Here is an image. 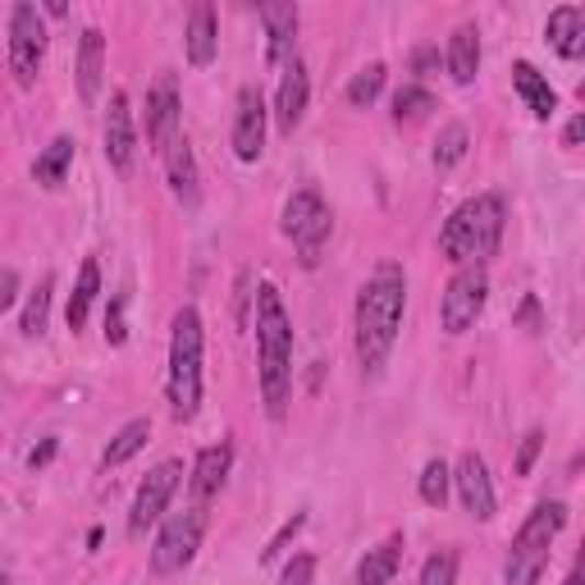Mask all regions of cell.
<instances>
[{"mask_svg":"<svg viewBox=\"0 0 585 585\" xmlns=\"http://www.w3.org/2000/svg\"><path fill=\"white\" fill-rule=\"evenodd\" d=\"M407 312V274L398 261H380L357 293V361L367 375H380L398 344Z\"/></svg>","mask_w":585,"mask_h":585,"instance_id":"1","label":"cell"},{"mask_svg":"<svg viewBox=\"0 0 585 585\" xmlns=\"http://www.w3.org/2000/svg\"><path fill=\"white\" fill-rule=\"evenodd\" d=\"M257 375H261V403L280 421L293 398V325L274 284L257 289Z\"/></svg>","mask_w":585,"mask_h":585,"instance_id":"2","label":"cell"},{"mask_svg":"<svg viewBox=\"0 0 585 585\" xmlns=\"http://www.w3.org/2000/svg\"><path fill=\"white\" fill-rule=\"evenodd\" d=\"M504 238V198L498 192H481V198L462 202L439 229V252L453 266H485L498 252Z\"/></svg>","mask_w":585,"mask_h":585,"instance_id":"3","label":"cell"},{"mask_svg":"<svg viewBox=\"0 0 585 585\" xmlns=\"http://www.w3.org/2000/svg\"><path fill=\"white\" fill-rule=\"evenodd\" d=\"M175 421H198L202 412V316L198 306H183L170 334V375H165Z\"/></svg>","mask_w":585,"mask_h":585,"instance_id":"4","label":"cell"},{"mask_svg":"<svg viewBox=\"0 0 585 585\" xmlns=\"http://www.w3.org/2000/svg\"><path fill=\"white\" fill-rule=\"evenodd\" d=\"M563 526H567V504H559V498L536 504L531 517L521 521V531L513 536L508 563H504V585H540V576L549 567V553H553V540L563 536Z\"/></svg>","mask_w":585,"mask_h":585,"instance_id":"5","label":"cell"},{"mask_svg":"<svg viewBox=\"0 0 585 585\" xmlns=\"http://www.w3.org/2000/svg\"><path fill=\"white\" fill-rule=\"evenodd\" d=\"M284 234L293 243L297 261L306 270H316L325 247H329V234H334V215H329V206H325V198L316 188H297L284 202Z\"/></svg>","mask_w":585,"mask_h":585,"instance_id":"6","label":"cell"},{"mask_svg":"<svg viewBox=\"0 0 585 585\" xmlns=\"http://www.w3.org/2000/svg\"><path fill=\"white\" fill-rule=\"evenodd\" d=\"M202 536H206V508H202V504H192V508L175 513L170 521L160 526V536H156V544H151V572H156V576L183 572L192 559H198Z\"/></svg>","mask_w":585,"mask_h":585,"instance_id":"7","label":"cell"},{"mask_svg":"<svg viewBox=\"0 0 585 585\" xmlns=\"http://www.w3.org/2000/svg\"><path fill=\"white\" fill-rule=\"evenodd\" d=\"M490 302V274L485 266H458L453 280L443 284V297H439V325L443 334H466L471 325L481 320Z\"/></svg>","mask_w":585,"mask_h":585,"instance_id":"8","label":"cell"},{"mask_svg":"<svg viewBox=\"0 0 585 585\" xmlns=\"http://www.w3.org/2000/svg\"><path fill=\"white\" fill-rule=\"evenodd\" d=\"M42 65H46V23H42V10L19 0L10 10V74L19 88H33L42 78Z\"/></svg>","mask_w":585,"mask_h":585,"instance_id":"9","label":"cell"},{"mask_svg":"<svg viewBox=\"0 0 585 585\" xmlns=\"http://www.w3.org/2000/svg\"><path fill=\"white\" fill-rule=\"evenodd\" d=\"M179 485H183V462L179 458H165L160 466H151L147 476H143V485H137V494H133L128 531L143 536L147 526H156L165 513H170V498L179 494Z\"/></svg>","mask_w":585,"mask_h":585,"instance_id":"10","label":"cell"},{"mask_svg":"<svg viewBox=\"0 0 585 585\" xmlns=\"http://www.w3.org/2000/svg\"><path fill=\"white\" fill-rule=\"evenodd\" d=\"M266 124H270V110L261 88H238V110H234V156L238 160H261L266 151Z\"/></svg>","mask_w":585,"mask_h":585,"instance_id":"11","label":"cell"},{"mask_svg":"<svg viewBox=\"0 0 585 585\" xmlns=\"http://www.w3.org/2000/svg\"><path fill=\"white\" fill-rule=\"evenodd\" d=\"M179 137H183L179 133V88H175L170 74H160L151 97H147V143L165 160V151H170Z\"/></svg>","mask_w":585,"mask_h":585,"instance_id":"12","label":"cell"},{"mask_svg":"<svg viewBox=\"0 0 585 585\" xmlns=\"http://www.w3.org/2000/svg\"><path fill=\"white\" fill-rule=\"evenodd\" d=\"M105 160H110V170H115L120 179L133 175L137 128H133V110H128V97L124 92L110 97V110H105Z\"/></svg>","mask_w":585,"mask_h":585,"instance_id":"13","label":"cell"},{"mask_svg":"<svg viewBox=\"0 0 585 585\" xmlns=\"http://www.w3.org/2000/svg\"><path fill=\"white\" fill-rule=\"evenodd\" d=\"M453 485H458V498H462L466 517H476V521H490V517H494L498 498H494V481H490V466H485L481 453H462V458H458Z\"/></svg>","mask_w":585,"mask_h":585,"instance_id":"14","label":"cell"},{"mask_svg":"<svg viewBox=\"0 0 585 585\" xmlns=\"http://www.w3.org/2000/svg\"><path fill=\"white\" fill-rule=\"evenodd\" d=\"M306 97H312V78H306V65L293 55V60L284 65V74H280V92H274V124H280L284 137H293V128L302 124Z\"/></svg>","mask_w":585,"mask_h":585,"instance_id":"15","label":"cell"},{"mask_svg":"<svg viewBox=\"0 0 585 585\" xmlns=\"http://www.w3.org/2000/svg\"><path fill=\"white\" fill-rule=\"evenodd\" d=\"M266 23V60L270 65H289L293 60V37H297V5L293 0H270L257 10Z\"/></svg>","mask_w":585,"mask_h":585,"instance_id":"16","label":"cell"},{"mask_svg":"<svg viewBox=\"0 0 585 585\" xmlns=\"http://www.w3.org/2000/svg\"><path fill=\"white\" fill-rule=\"evenodd\" d=\"M229 466H234V449H229V443H211V449H202L198 462H192V476H188L192 498H198V504L215 498L220 490H225V481H229Z\"/></svg>","mask_w":585,"mask_h":585,"instance_id":"17","label":"cell"},{"mask_svg":"<svg viewBox=\"0 0 585 585\" xmlns=\"http://www.w3.org/2000/svg\"><path fill=\"white\" fill-rule=\"evenodd\" d=\"M165 175H170L175 202H183L188 211L202 202V175H198V156H192V143H188V137H179V143L165 151Z\"/></svg>","mask_w":585,"mask_h":585,"instance_id":"18","label":"cell"},{"mask_svg":"<svg viewBox=\"0 0 585 585\" xmlns=\"http://www.w3.org/2000/svg\"><path fill=\"white\" fill-rule=\"evenodd\" d=\"M544 37L563 60H581L585 55V5H559L544 23Z\"/></svg>","mask_w":585,"mask_h":585,"instance_id":"19","label":"cell"},{"mask_svg":"<svg viewBox=\"0 0 585 585\" xmlns=\"http://www.w3.org/2000/svg\"><path fill=\"white\" fill-rule=\"evenodd\" d=\"M183 46H188V65L192 69H206L215 60V50H220V23H215V10L206 5V0H202V5H192Z\"/></svg>","mask_w":585,"mask_h":585,"instance_id":"20","label":"cell"},{"mask_svg":"<svg viewBox=\"0 0 585 585\" xmlns=\"http://www.w3.org/2000/svg\"><path fill=\"white\" fill-rule=\"evenodd\" d=\"M101 78H105V37H101V27H88L78 42V97L97 105L101 97Z\"/></svg>","mask_w":585,"mask_h":585,"instance_id":"21","label":"cell"},{"mask_svg":"<svg viewBox=\"0 0 585 585\" xmlns=\"http://www.w3.org/2000/svg\"><path fill=\"white\" fill-rule=\"evenodd\" d=\"M513 88H517V97L526 101V110H531L536 120H549L553 110H559V92L544 82V74L531 65V60H517L513 65Z\"/></svg>","mask_w":585,"mask_h":585,"instance_id":"22","label":"cell"},{"mask_svg":"<svg viewBox=\"0 0 585 585\" xmlns=\"http://www.w3.org/2000/svg\"><path fill=\"white\" fill-rule=\"evenodd\" d=\"M476 74H481V27L462 23L449 37V78L466 88V82H476Z\"/></svg>","mask_w":585,"mask_h":585,"instance_id":"23","label":"cell"},{"mask_svg":"<svg viewBox=\"0 0 585 585\" xmlns=\"http://www.w3.org/2000/svg\"><path fill=\"white\" fill-rule=\"evenodd\" d=\"M403 536H389L375 549H367V559L357 563V585H389L403 567Z\"/></svg>","mask_w":585,"mask_h":585,"instance_id":"24","label":"cell"},{"mask_svg":"<svg viewBox=\"0 0 585 585\" xmlns=\"http://www.w3.org/2000/svg\"><path fill=\"white\" fill-rule=\"evenodd\" d=\"M97 293H101V266L88 257V261H82V270H78L74 293H69V312H65V320H69V329H74V334H78L82 325H88V312H92Z\"/></svg>","mask_w":585,"mask_h":585,"instance_id":"25","label":"cell"},{"mask_svg":"<svg viewBox=\"0 0 585 585\" xmlns=\"http://www.w3.org/2000/svg\"><path fill=\"white\" fill-rule=\"evenodd\" d=\"M147 439H151V421H147V416H137V421H128V426H124L115 439L105 443L101 466H105V471H110V466H124L128 458H137V453L147 449Z\"/></svg>","mask_w":585,"mask_h":585,"instance_id":"26","label":"cell"},{"mask_svg":"<svg viewBox=\"0 0 585 585\" xmlns=\"http://www.w3.org/2000/svg\"><path fill=\"white\" fill-rule=\"evenodd\" d=\"M69 165H74V137H55V143L33 160V179L42 188H60L65 175H69Z\"/></svg>","mask_w":585,"mask_h":585,"instance_id":"27","label":"cell"},{"mask_svg":"<svg viewBox=\"0 0 585 585\" xmlns=\"http://www.w3.org/2000/svg\"><path fill=\"white\" fill-rule=\"evenodd\" d=\"M466 147H471V133H466V124H443L439 128V143H435V170L443 175V170H453V165L466 156Z\"/></svg>","mask_w":585,"mask_h":585,"instance_id":"28","label":"cell"},{"mask_svg":"<svg viewBox=\"0 0 585 585\" xmlns=\"http://www.w3.org/2000/svg\"><path fill=\"white\" fill-rule=\"evenodd\" d=\"M384 78H389V69L375 60V65H367V69H357L352 74V82H348V105L352 110H367V105H375V97L384 92Z\"/></svg>","mask_w":585,"mask_h":585,"instance_id":"29","label":"cell"},{"mask_svg":"<svg viewBox=\"0 0 585 585\" xmlns=\"http://www.w3.org/2000/svg\"><path fill=\"white\" fill-rule=\"evenodd\" d=\"M50 293H55V280H50V274H42V284L33 289V297H27V306H23V320H19V329L27 334V339H37V334L46 329V320H50Z\"/></svg>","mask_w":585,"mask_h":585,"instance_id":"30","label":"cell"},{"mask_svg":"<svg viewBox=\"0 0 585 585\" xmlns=\"http://www.w3.org/2000/svg\"><path fill=\"white\" fill-rule=\"evenodd\" d=\"M449 485H453V471H449V462L443 458H430L426 462V471H421V504H430V508H443L449 504Z\"/></svg>","mask_w":585,"mask_h":585,"instance_id":"31","label":"cell"},{"mask_svg":"<svg viewBox=\"0 0 585 585\" xmlns=\"http://www.w3.org/2000/svg\"><path fill=\"white\" fill-rule=\"evenodd\" d=\"M435 110V97L426 88H416V82H407V88L394 92V120L398 124H416V120H426Z\"/></svg>","mask_w":585,"mask_h":585,"instance_id":"32","label":"cell"},{"mask_svg":"<svg viewBox=\"0 0 585 585\" xmlns=\"http://www.w3.org/2000/svg\"><path fill=\"white\" fill-rule=\"evenodd\" d=\"M421 585H458V553H449V549L430 553L421 567Z\"/></svg>","mask_w":585,"mask_h":585,"instance_id":"33","label":"cell"},{"mask_svg":"<svg viewBox=\"0 0 585 585\" xmlns=\"http://www.w3.org/2000/svg\"><path fill=\"white\" fill-rule=\"evenodd\" d=\"M302 526H306V517H302V513H293V521H284V526H280V536H274V540L266 544V553H261V559H266V563H274V559H280V553H284V549L297 540V531H302Z\"/></svg>","mask_w":585,"mask_h":585,"instance_id":"34","label":"cell"},{"mask_svg":"<svg viewBox=\"0 0 585 585\" xmlns=\"http://www.w3.org/2000/svg\"><path fill=\"white\" fill-rule=\"evenodd\" d=\"M316 581V559L312 553H297V559L284 567V576H280V585H312Z\"/></svg>","mask_w":585,"mask_h":585,"instance_id":"35","label":"cell"},{"mask_svg":"<svg viewBox=\"0 0 585 585\" xmlns=\"http://www.w3.org/2000/svg\"><path fill=\"white\" fill-rule=\"evenodd\" d=\"M128 339V329H124V297L110 302V312H105V344L110 348H120Z\"/></svg>","mask_w":585,"mask_h":585,"instance_id":"36","label":"cell"},{"mask_svg":"<svg viewBox=\"0 0 585 585\" xmlns=\"http://www.w3.org/2000/svg\"><path fill=\"white\" fill-rule=\"evenodd\" d=\"M540 443H544V430H526L521 453H517V476H531V466L540 458Z\"/></svg>","mask_w":585,"mask_h":585,"instance_id":"37","label":"cell"},{"mask_svg":"<svg viewBox=\"0 0 585 585\" xmlns=\"http://www.w3.org/2000/svg\"><path fill=\"white\" fill-rule=\"evenodd\" d=\"M14 297H19V274L10 266H0V316L14 306Z\"/></svg>","mask_w":585,"mask_h":585,"instance_id":"38","label":"cell"},{"mask_svg":"<svg viewBox=\"0 0 585 585\" xmlns=\"http://www.w3.org/2000/svg\"><path fill=\"white\" fill-rule=\"evenodd\" d=\"M55 449H60V443H55V439H46L42 449H33V453H27V466H33V471H37V466H46V462L55 458Z\"/></svg>","mask_w":585,"mask_h":585,"instance_id":"39","label":"cell"},{"mask_svg":"<svg viewBox=\"0 0 585 585\" xmlns=\"http://www.w3.org/2000/svg\"><path fill=\"white\" fill-rule=\"evenodd\" d=\"M521 320H526V329H531V334H540V306H536V297L521 302Z\"/></svg>","mask_w":585,"mask_h":585,"instance_id":"40","label":"cell"},{"mask_svg":"<svg viewBox=\"0 0 585 585\" xmlns=\"http://www.w3.org/2000/svg\"><path fill=\"white\" fill-rule=\"evenodd\" d=\"M581 133H585V120L576 115V120H572V124L563 128V143H567V147H576V143H581Z\"/></svg>","mask_w":585,"mask_h":585,"instance_id":"41","label":"cell"},{"mask_svg":"<svg viewBox=\"0 0 585 585\" xmlns=\"http://www.w3.org/2000/svg\"><path fill=\"white\" fill-rule=\"evenodd\" d=\"M563 585H585V572H581V563L567 572V581H563Z\"/></svg>","mask_w":585,"mask_h":585,"instance_id":"42","label":"cell"},{"mask_svg":"<svg viewBox=\"0 0 585 585\" xmlns=\"http://www.w3.org/2000/svg\"><path fill=\"white\" fill-rule=\"evenodd\" d=\"M0 585H10V576H5V572H0Z\"/></svg>","mask_w":585,"mask_h":585,"instance_id":"43","label":"cell"}]
</instances>
